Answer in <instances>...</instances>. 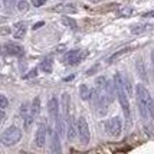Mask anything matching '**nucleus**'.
I'll use <instances>...</instances> for the list:
<instances>
[{"label":"nucleus","mask_w":154,"mask_h":154,"mask_svg":"<svg viewBox=\"0 0 154 154\" xmlns=\"http://www.w3.org/2000/svg\"><path fill=\"white\" fill-rule=\"evenodd\" d=\"M84 58V55L81 52L79 49H74V51H69L66 55H65V58H63V62L69 65V66H74V65H78L81 60Z\"/></svg>","instance_id":"nucleus-7"},{"label":"nucleus","mask_w":154,"mask_h":154,"mask_svg":"<svg viewBox=\"0 0 154 154\" xmlns=\"http://www.w3.org/2000/svg\"><path fill=\"white\" fill-rule=\"evenodd\" d=\"M74 78H75L74 75H71V76H68V78H66V81H71V79H74Z\"/></svg>","instance_id":"nucleus-36"},{"label":"nucleus","mask_w":154,"mask_h":154,"mask_svg":"<svg viewBox=\"0 0 154 154\" xmlns=\"http://www.w3.org/2000/svg\"><path fill=\"white\" fill-rule=\"evenodd\" d=\"M59 100L56 97H52L51 100L48 101V114L51 117V120H56V117L59 115Z\"/></svg>","instance_id":"nucleus-9"},{"label":"nucleus","mask_w":154,"mask_h":154,"mask_svg":"<svg viewBox=\"0 0 154 154\" xmlns=\"http://www.w3.org/2000/svg\"><path fill=\"white\" fill-rule=\"evenodd\" d=\"M105 131L109 137H120L121 133H122V120L120 117H112L105 122Z\"/></svg>","instance_id":"nucleus-5"},{"label":"nucleus","mask_w":154,"mask_h":154,"mask_svg":"<svg viewBox=\"0 0 154 154\" xmlns=\"http://www.w3.org/2000/svg\"><path fill=\"white\" fill-rule=\"evenodd\" d=\"M36 75H38V69L35 68V69H32V71H30V72H29L27 75H25L23 78H25V79H29V78H35Z\"/></svg>","instance_id":"nucleus-30"},{"label":"nucleus","mask_w":154,"mask_h":154,"mask_svg":"<svg viewBox=\"0 0 154 154\" xmlns=\"http://www.w3.org/2000/svg\"><path fill=\"white\" fill-rule=\"evenodd\" d=\"M135 69H137V74L143 81H147V69H146V65L143 59H137L135 62Z\"/></svg>","instance_id":"nucleus-16"},{"label":"nucleus","mask_w":154,"mask_h":154,"mask_svg":"<svg viewBox=\"0 0 154 154\" xmlns=\"http://www.w3.org/2000/svg\"><path fill=\"white\" fill-rule=\"evenodd\" d=\"M79 97H81V100L82 101H88L91 97H92V91L89 89V87L88 85H81L79 87Z\"/></svg>","instance_id":"nucleus-18"},{"label":"nucleus","mask_w":154,"mask_h":154,"mask_svg":"<svg viewBox=\"0 0 154 154\" xmlns=\"http://www.w3.org/2000/svg\"><path fill=\"white\" fill-rule=\"evenodd\" d=\"M43 25H45V22H38V23H35V25H33V27H32V29H33V30H36V29L42 27Z\"/></svg>","instance_id":"nucleus-31"},{"label":"nucleus","mask_w":154,"mask_h":154,"mask_svg":"<svg viewBox=\"0 0 154 154\" xmlns=\"http://www.w3.org/2000/svg\"><path fill=\"white\" fill-rule=\"evenodd\" d=\"M76 131H78V138H79L81 144L87 146L89 140H91V131H89V125H88L87 118L82 117V115L76 120Z\"/></svg>","instance_id":"nucleus-4"},{"label":"nucleus","mask_w":154,"mask_h":154,"mask_svg":"<svg viewBox=\"0 0 154 154\" xmlns=\"http://www.w3.org/2000/svg\"><path fill=\"white\" fill-rule=\"evenodd\" d=\"M3 120H5V111L0 108V124L3 122Z\"/></svg>","instance_id":"nucleus-34"},{"label":"nucleus","mask_w":154,"mask_h":154,"mask_svg":"<svg viewBox=\"0 0 154 154\" xmlns=\"http://www.w3.org/2000/svg\"><path fill=\"white\" fill-rule=\"evenodd\" d=\"M55 12H60V13H65V12H75L76 9L71 5H58V6L54 9Z\"/></svg>","instance_id":"nucleus-22"},{"label":"nucleus","mask_w":154,"mask_h":154,"mask_svg":"<svg viewBox=\"0 0 154 154\" xmlns=\"http://www.w3.org/2000/svg\"><path fill=\"white\" fill-rule=\"evenodd\" d=\"M26 30L27 26L25 22H19L14 25V30H13V38L14 39H23L26 36Z\"/></svg>","instance_id":"nucleus-12"},{"label":"nucleus","mask_w":154,"mask_h":154,"mask_svg":"<svg viewBox=\"0 0 154 154\" xmlns=\"http://www.w3.org/2000/svg\"><path fill=\"white\" fill-rule=\"evenodd\" d=\"M40 112V98L39 97H35L32 102H30V107H29V114L33 115L35 118L39 115Z\"/></svg>","instance_id":"nucleus-15"},{"label":"nucleus","mask_w":154,"mask_h":154,"mask_svg":"<svg viewBox=\"0 0 154 154\" xmlns=\"http://www.w3.org/2000/svg\"><path fill=\"white\" fill-rule=\"evenodd\" d=\"M30 5L35 7H42L43 5H46V0H30Z\"/></svg>","instance_id":"nucleus-28"},{"label":"nucleus","mask_w":154,"mask_h":154,"mask_svg":"<svg viewBox=\"0 0 154 154\" xmlns=\"http://www.w3.org/2000/svg\"><path fill=\"white\" fill-rule=\"evenodd\" d=\"M114 87H115V97L118 98V102H120L121 108H122V112H124V117L125 120L130 122L131 121V109H130V97L127 95L125 89H124V79H122V74L117 72L114 75Z\"/></svg>","instance_id":"nucleus-2"},{"label":"nucleus","mask_w":154,"mask_h":154,"mask_svg":"<svg viewBox=\"0 0 154 154\" xmlns=\"http://www.w3.org/2000/svg\"><path fill=\"white\" fill-rule=\"evenodd\" d=\"M29 3H27L26 0H19L17 3H16V7H17V10L19 12H27L29 10Z\"/></svg>","instance_id":"nucleus-25"},{"label":"nucleus","mask_w":154,"mask_h":154,"mask_svg":"<svg viewBox=\"0 0 154 154\" xmlns=\"http://www.w3.org/2000/svg\"><path fill=\"white\" fill-rule=\"evenodd\" d=\"M3 5H5V7H6V9H9V10H10V9L16 5V2H14V0H3Z\"/></svg>","instance_id":"nucleus-29"},{"label":"nucleus","mask_w":154,"mask_h":154,"mask_svg":"<svg viewBox=\"0 0 154 154\" xmlns=\"http://www.w3.org/2000/svg\"><path fill=\"white\" fill-rule=\"evenodd\" d=\"M55 131L59 134V137H63V134L66 133V121L62 115H58L55 120Z\"/></svg>","instance_id":"nucleus-13"},{"label":"nucleus","mask_w":154,"mask_h":154,"mask_svg":"<svg viewBox=\"0 0 154 154\" xmlns=\"http://www.w3.org/2000/svg\"><path fill=\"white\" fill-rule=\"evenodd\" d=\"M143 16H144V17H153L154 19V10H150V12H147V13H144Z\"/></svg>","instance_id":"nucleus-33"},{"label":"nucleus","mask_w":154,"mask_h":154,"mask_svg":"<svg viewBox=\"0 0 154 154\" xmlns=\"http://www.w3.org/2000/svg\"><path fill=\"white\" fill-rule=\"evenodd\" d=\"M5 51L9 55H13V56H22V55L25 54V48L22 46V45H19V43H13V42L6 43L5 45Z\"/></svg>","instance_id":"nucleus-11"},{"label":"nucleus","mask_w":154,"mask_h":154,"mask_svg":"<svg viewBox=\"0 0 154 154\" xmlns=\"http://www.w3.org/2000/svg\"><path fill=\"white\" fill-rule=\"evenodd\" d=\"M148 25H141V26H134L133 29H131V33L133 35H140L143 33V32H146L147 30Z\"/></svg>","instance_id":"nucleus-26"},{"label":"nucleus","mask_w":154,"mask_h":154,"mask_svg":"<svg viewBox=\"0 0 154 154\" xmlns=\"http://www.w3.org/2000/svg\"><path fill=\"white\" fill-rule=\"evenodd\" d=\"M89 2H94V3H95V2H98V0H89Z\"/></svg>","instance_id":"nucleus-37"},{"label":"nucleus","mask_w":154,"mask_h":154,"mask_svg":"<svg viewBox=\"0 0 154 154\" xmlns=\"http://www.w3.org/2000/svg\"><path fill=\"white\" fill-rule=\"evenodd\" d=\"M135 98H137V107L138 114L144 122H148L154 118V100L150 91L143 84L135 85Z\"/></svg>","instance_id":"nucleus-1"},{"label":"nucleus","mask_w":154,"mask_h":154,"mask_svg":"<svg viewBox=\"0 0 154 154\" xmlns=\"http://www.w3.org/2000/svg\"><path fill=\"white\" fill-rule=\"evenodd\" d=\"M122 79H124V89H125V92H127L128 97H131V94H133V87H131V78H128V76H122Z\"/></svg>","instance_id":"nucleus-23"},{"label":"nucleus","mask_w":154,"mask_h":154,"mask_svg":"<svg viewBox=\"0 0 154 154\" xmlns=\"http://www.w3.org/2000/svg\"><path fill=\"white\" fill-rule=\"evenodd\" d=\"M131 51V48H124V49H121V51H118V52H115V54H112L109 58H107V63H112L114 60H117L118 58H121L122 55H125L128 54Z\"/></svg>","instance_id":"nucleus-19"},{"label":"nucleus","mask_w":154,"mask_h":154,"mask_svg":"<svg viewBox=\"0 0 154 154\" xmlns=\"http://www.w3.org/2000/svg\"><path fill=\"white\" fill-rule=\"evenodd\" d=\"M35 122V117L30 114H26L25 117H23V127H25V130H30V127L33 125Z\"/></svg>","instance_id":"nucleus-21"},{"label":"nucleus","mask_w":154,"mask_h":154,"mask_svg":"<svg viewBox=\"0 0 154 154\" xmlns=\"http://www.w3.org/2000/svg\"><path fill=\"white\" fill-rule=\"evenodd\" d=\"M7 107H9V100H7V97L0 94V108L5 109V108H7Z\"/></svg>","instance_id":"nucleus-27"},{"label":"nucleus","mask_w":154,"mask_h":154,"mask_svg":"<svg viewBox=\"0 0 154 154\" xmlns=\"http://www.w3.org/2000/svg\"><path fill=\"white\" fill-rule=\"evenodd\" d=\"M0 33L2 35H9L10 33V29H9V27H3V29H0Z\"/></svg>","instance_id":"nucleus-32"},{"label":"nucleus","mask_w":154,"mask_h":154,"mask_svg":"<svg viewBox=\"0 0 154 154\" xmlns=\"http://www.w3.org/2000/svg\"><path fill=\"white\" fill-rule=\"evenodd\" d=\"M54 69V59L52 58H45L40 62V71L45 74H51Z\"/></svg>","instance_id":"nucleus-17"},{"label":"nucleus","mask_w":154,"mask_h":154,"mask_svg":"<svg viewBox=\"0 0 154 154\" xmlns=\"http://www.w3.org/2000/svg\"><path fill=\"white\" fill-rule=\"evenodd\" d=\"M62 108H63V118L66 120L71 117V98L66 92L62 95Z\"/></svg>","instance_id":"nucleus-14"},{"label":"nucleus","mask_w":154,"mask_h":154,"mask_svg":"<svg viewBox=\"0 0 154 154\" xmlns=\"http://www.w3.org/2000/svg\"><path fill=\"white\" fill-rule=\"evenodd\" d=\"M133 12H134V9H133V7H130V6L122 7V9L118 10V16H120V17H127V16H131Z\"/></svg>","instance_id":"nucleus-24"},{"label":"nucleus","mask_w":154,"mask_h":154,"mask_svg":"<svg viewBox=\"0 0 154 154\" xmlns=\"http://www.w3.org/2000/svg\"><path fill=\"white\" fill-rule=\"evenodd\" d=\"M20 140H22V130L19 127H16V125L7 127L0 135V143L5 147H13Z\"/></svg>","instance_id":"nucleus-3"},{"label":"nucleus","mask_w":154,"mask_h":154,"mask_svg":"<svg viewBox=\"0 0 154 154\" xmlns=\"http://www.w3.org/2000/svg\"><path fill=\"white\" fill-rule=\"evenodd\" d=\"M66 134H68V140L69 141H74L76 137H78V131H76V122L74 121L72 115L66 118Z\"/></svg>","instance_id":"nucleus-10"},{"label":"nucleus","mask_w":154,"mask_h":154,"mask_svg":"<svg viewBox=\"0 0 154 154\" xmlns=\"http://www.w3.org/2000/svg\"><path fill=\"white\" fill-rule=\"evenodd\" d=\"M48 133H49V138H51V151L52 153H62L59 134L52 128H48Z\"/></svg>","instance_id":"nucleus-8"},{"label":"nucleus","mask_w":154,"mask_h":154,"mask_svg":"<svg viewBox=\"0 0 154 154\" xmlns=\"http://www.w3.org/2000/svg\"><path fill=\"white\" fill-rule=\"evenodd\" d=\"M46 137H48V127H46V122L42 121L39 122V125L35 131V137H33V144L35 147L38 148H43L45 144H46Z\"/></svg>","instance_id":"nucleus-6"},{"label":"nucleus","mask_w":154,"mask_h":154,"mask_svg":"<svg viewBox=\"0 0 154 154\" xmlns=\"http://www.w3.org/2000/svg\"><path fill=\"white\" fill-rule=\"evenodd\" d=\"M151 63H153V66H154V49L151 51Z\"/></svg>","instance_id":"nucleus-35"},{"label":"nucleus","mask_w":154,"mask_h":154,"mask_svg":"<svg viewBox=\"0 0 154 154\" xmlns=\"http://www.w3.org/2000/svg\"><path fill=\"white\" fill-rule=\"evenodd\" d=\"M60 23H62V25H65L66 27H69V29H76V22H75L72 17L63 16V17L60 19Z\"/></svg>","instance_id":"nucleus-20"}]
</instances>
